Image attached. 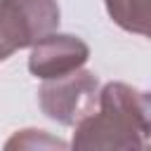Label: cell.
<instances>
[{"mask_svg":"<svg viewBox=\"0 0 151 151\" xmlns=\"http://www.w3.org/2000/svg\"><path fill=\"white\" fill-rule=\"evenodd\" d=\"M73 127V149H146L151 132L149 94L125 83H106L97 94V111L87 113Z\"/></svg>","mask_w":151,"mask_h":151,"instance_id":"obj_1","label":"cell"},{"mask_svg":"<svg viewBox=\"0 0 151 151\" xmlns=\"http://www.w3.org/2000/svg\"><path fill=\"white\" fill-rule=\"evenodd\" d=\"M57 0H0V61L57 31Z\"/></svg>","mask_w":151,"mask_h":151,"instance_id":"obj_2","label":"cell"},{"mask_svg":"<svg viewBox=\"0 0 151 151\" xmlns=\"http://www.w3.org/2000/svg\"><path fill=\"white\" fill-rule=\"evenodd\" d=\"M99 94V80L92 71L78 68L59 78H50L38 90V101L42 113L66 127L80 123L94 111Z\"/></svg>","mask_w":151,"mask_h":151,"instance_id":"obj_3","label":"cell"},{"mask_svg":"<svg viewBox=\"0 0 151 151\" xmlns=\"http://www.w3.org/2000/svg\"><path fill=\"white\" fill-rule=\"evenodd\" d=\"M87 59H90V47L85 40L71 33L52 31L31 45L28 71L40 80H50L83 68Z\"/></svg>","mask_w":151,"mask_h":151,"instance_id":"obj_4","label":"cell"},{"mask_svg":"<svg viewBox=\"0 0 151 151\" xmlns=\"http://www.w3.org/2000/svg\"><path fill=\"white\" fill-rule=\"evenodd\" d=\"M104 5L123 31L149 35V0H104Z\"/></svg>","mask_w":151,"mask_h":151,"instance_id":"obj_5","label":"cell"},{"mask_svg":"<svg viewBox=\"0 0 151 151\" xmlns=\"http://www.w3.org/2000/svg\"><path fill=\"white\" fill-rule=\"evenodd\" d=\"M66 149V144L61 142V139H54V137H50L45 130H21V132H17L7 144H5V149Z\"/></svg>","mask_w":151,"mask_h":151,"instance_id":"obj_6","label":"cell"}]
</instances>
